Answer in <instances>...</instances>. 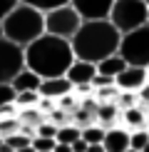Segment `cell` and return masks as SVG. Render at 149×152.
Listing matches in <instances>:
<instances>
[{
	"mask_svg": "<svg viewBox=\"0 0 149 152\" xmlns=\"http://www.w3.org/2000/svg\"><path fill=\"white\" fill-rule=\"evenodd\" d=\"M22 58L30 72H35L40 80H47V77H62L67 67L72 65L74 55L67 40L42 33L27 48H22Z\"/></svg>",
	"mask_w": 149,
	"mask_h": 152,
	"instance_id": "obj_1",
	"label": "cell"
},
{
	"mask_svg": "<svg viewBox=\"0 0 149 152\" xmlns=\"http://www.w3.org/2000/svg\"><path fill=\"white\" fill-rule=\"evenodd\" d=\"M119 37L122 35L114 30V25L109 20H85L80 25V30L74 33V37L70 40V48L77 60L97 65L99 60L117 53Z\"/></svg>",
	"mask_w": 149,
	"mask_h": 152,
	"instance_id": "obj_2",
	"label": "cell"
},
{
	"mask_svg": "<svg viewBox=\"0 0 149 152\" xmlns=\"http://www.w3.org/2000/svg\"><path fill=\"white\" fill-rule=\"evenodd\" d=\"M0 28H3L5 40H10L17 48H27L33 40H37V37L45 33V15L40 10L25 5V3H17L0 20Z\"/></svg>",
	"mask_w": 149,
	"mask_h": 152,
	"instance_id": "obj_3",
	"label": "cell"
},
{
	"mask_svg": "<svg viewBox=\"0 0 149 152\" xmlns=\"http://www.w3.org/2000/svg\"><path fill=\"white\" fill-rule=\"evenodd\" d=\"M147 0H114L107 20L114 25L119 35L147 25Z\"/></svg>",
	"mask_w": 149,
	"mask_h": 152,
	"instance_id": "obj_4",
	"label": "cell"
},
{
	"mask_svg": "<svg viewBox=\"0 0 149 152\" xmlns=\"http://www.w3.org/2000/svg\"><path fill=\"white\" fill-rule=\"evenodd\" d=\"M117 55L134 67H147L149 65V23L142 28L132 30V33H124L119 37V48Z\"/></svg>",
	"mask_w": 149,
	"mask_h": 152,
	"instance_id": "obj_5",
	"label": "cell"
},
{
	"mask_svg": "<svg viewBox=\"0 0 149 152\" xmlns=\"http://www.w3.org/2000/svg\"><path fill=\"white\" fill-rule=\"evenodd\" d=\"M42 15H45V33L60 37V40H67V42L74 37V33L82 25V18L74 12V8L70 3L60 5V8H52L47 12H42Z\"/></svg>",
	"mask_w": 149,
	"mask_h": 152,
	"instance_id": "obj_6",
	"label": "cell"
},
{
	"mask_svg": "<svg viewBox=\"0 0 149 152\" xmlns=\"http://www.w3.org/2000/svg\"><path fill=\"white\" fill-rule=\"evenodd\" d=\"M25 67V58H22V48L12 45L10 40L0 37V82H8L15 77Z\"/></svg>",
	"mask_w": 149,
	"mask_h": 152,
	"instance_id": "obj_7",
	"label": "cell"
},
{
	"mask_svg": "<svg viewBox=\"0 0 149 152\" xmlns=\"http://www.w3.org/2000/svg\"><path fill=\"white\" fill-rule=\"evenodd\" d=\"M112 3L114 0H70L74 12L82 18V23L85 20H107Z\"/></svg>",
	"mask_w": 149,
	"mask_h": 152,
	"instance_id": "obj_8",
	"label": "cell"
},
{
	"mask_svg": "<svg viewBox=\"0 0 149 152\" xmlns=\"http://www.w3.org/2000/svg\"><path fill=\"white\" fill-rule=\"evenodd\" d=\"M147 80H149V77H147V67L127 65V67H124V70L114 77V87H117L119 92H137Z\"/></svg>",
	"mask_w": 149,
	"mask_h": 152,
	"instance_id": "obj_9",
	"label": "cell"
},
{
	"mask_svg": "<svg viewBox=\"0 0 149 152\" xmlns=\"http://www.w3.org/2000/svg\"><path fill=\"white\" fill-rule=\"evenodd\" d=\"M97 75V67L92 62H85V60H72V65L67 67L65 72V80L70 82L72 87H80V85H92V77Z\"/></svg>",
	"mask_w": 149,
	"mask_h": 152,
	"instance_id": "obj_10",
	"label": "cell"
},
{
	"mask_svg": "<svg viewBox=\"0 0 149 152\" xmlns=\"http://www.w3.org/2000/svg\"><path fill=\"white\" fill-rule=\"evenodd\" d=\"M149 125V115L144 107L139 105H132L127 110H119V127H124L127 132H139V130H147Z\"/></svg>",
	"mask_w": 149,
	"mask_h": 152,
	"instance_id": "obj_11",
	"label": "cell"
},
{
	"mask_svg": "<svg viewBox=\"0 0 149 152\" xmlns=\"http://www.w3.org/2000/svg\"><path fill=\"white\" fill-rule=\"evenodd\" d=\"M72 92V85L65 80V75L62 77H47L40 82V87H37V95L40 97H47V100H55L57 102L60 97H65V95Z\"/></svg>",
	"mask_w": 149,
	"mask_h": 152,
	"instance_id": "obj_12",
	"label": "cell"
},
{
	"mask_svg": "<svg viewBox=\"0 0 149 152\" xmlns=\"http://www.w3.org/2000/svg\"><path fill=\"white\" fill-rule=\"evenodd\" d=\"M104 152H127L129 150V132L114 125V127L104 130V140H102Z\"/></svg>",
	"mask_w": 149,
	"mask_h": 152,
	"instance_id": "obj_13",
	"label": "cell"
},
{
	"mask_svg": "<svg viewBox=\"0 0 149 152\" xmlns=\"http://www.w3.org/2000/svg\"><path fill=\"white\" fill-rule=\"evenodd\" d=\"M40 82L42 80L37 77L35 72H30L27 67H22V70L10 80V87H12V92H37Z\"/></svg>",
	"mask_w": 149,
	"mask_h": 152,
	"instance_id": "obj_14",
	"label": "cell"
},
{
	"mask_svg": "<svg viewBox=\"0 0 149 152\" xmlns=\"http://www.w3.org/2000/svg\"><path fill=\"white\" fill-rule=\"evenodd\" d=\"M97 125H102L104 130L119 125V107L114 102H99V107H97Z\"/></svg>",
	"mask_w": 149,
	"mask_h": 152,
	"instance_id": "obj_15",
	"label": "cell"
},
{
	"mask_svg": "<svg viewBox=\"0 0 149 152\" xmlns=\"http://www.w3.org/2000/svg\"><path fill=\"white\" fill-rule=\"evenodd\" d=\"M97 72L99 75H107V77H112V80H114L117 77V75H119L122 70H124V67H127V62H124L122 58H119V55H109V58H104V60H99L97 62Z\"/></svg>",
	"mask_w": 149,
	"mask_h": 152,
	"instance_id": "obj_16",
	"label": "cell"
},
{
	"mask_svg": "<svg viewBox=\"0 0 149 152\" xmlns=\"http://www.w3.org/2000/svg\"><path fill=\"white\" fill-rule=\"evenodd\" d=\"M80 135H82V127L80 125H60L57 132H55V142H62V145H72L74 140H80Z\"/></svg>",
	"mask_w": 149,
	"mask_h": 152,
	"instance_id": "obj_17",
	"label": "cell"
},
{
	"mask_svg": "<svg viewBox=\"0 0 149 152\" xmlns=\"http://www.w3.org/2000/svg\"><path fill=\"white\" fill-rule=\"evenodd\" d=\"M82 140L87 142V145H102V140H104V127L102 125H97V122H90V125H85L82 127Z\"/></svg>",
	"mask_w": 149,
	"mask_h": 152,
	"instance_id": "obj_18",
	"label": "cell"
},
{
	"mask_svg": "<svg viewBox=\"0 0 149 152\" xmlns=\"http://www.w3.org/2000/svg\"><path fill=\"white\" fill-rule=\"evenodd\" d=\"M37 102H40V95L37 92H15V100H12V105H15L17 110L37 107Z\"/></svg>",
	"mask_w": 149,
	"mask_h": 152,
	"instance_id": "obj_19",
	"label": "cell"
},
{
	"mask_svg": "<svg viewBox=\"0 0 149 152\" xmlns=\"http://www.w3.org/2000/svg\"><path fill=\"white\" fill-rule=\"evenodd\" d=\"M20 3L30 5V8H35V10H40V12H47V10H52V8L67 5L70 0H20Z\"/></svg>",
	"mask_w": 149,
	"mask_h": 152,
	"instance_id": "obj_20",
	"label": "cell"
},
{
	"mask_svg": "<svg viewBox=\"0 0 149 152\" xmlns=\"http://www.w3.org/2000/svg\"><path fill=\"white\" fill-rule=\"evenodd\" d=\"M5 145H8V147L15 152V150H20V147H27L30 142H33V137H27V135H22V132H12V135H8L3 140Z\"/></svg>",
	"mask_w": 149,
	"mask_h": 152,
	"instance_id": "obj_21",
	"label": "cell"
},
{
	"mask_svg": "<svg viewBox=\"0 0 149 152\" xmlns=\"http://www.w3.org/2000/svg\"><path fill=\"white\" fill-rule=\"evenodd\" d=\"M149 142V135L147 130H139V132H129V150H137L142 152V147Z\"/></svg>",
	"mask_w": 149,
	"mask_h": 152,
	"instance_id": "obj_22",
	"label": "cell"
},
{
	"mask_svg": "<svg viewBox=\"0 0 149 152\" xmlns=\"http://www.w3.org/2000/svg\"><path fill=\"white\" fill-rule=\"evenodd\" d=\"M30 145H33V150H35V152H52L55 140H52V137H37V135H35Z\"/></svg>",
	"mask_w": 149,
	"mask_h": 152,
	"instance_id": "obj_23",
	"label": "cell"
},
{
	"mask_svg": "<svg viewBox=\"0 0 149 152\" xmlns=\"http://www.w3.org/2000/svg\"><path fill=\"white\" fill-rule=\"evenodd\" d=\"M55 132H57V125H52L50 120H42V122L35 127V135L37 137H52V140H55Z\"/></svg>",
	"mask_w": 149,
	"mask_h": 152,
	"instance_id": "obj_24",
	"label": "cell"
},
{
	"mask_svg": "<svg viewBox=\"0 0 149 152\" xmlns=\"http://www.w3.org/2000/svg\"><path fill=\"white\" fill-rule=\"evenodd\" d=\"M134 97H137V105H139V107H144V110H149V80H147L144 85H142L139 90L134 92Z\"/></svg>",
	"mask_w": 149,
	"mask_h": 152,
	"instance_id": "obj_25",
	"label": "cell"
},
{
	"mask_svg": "<svg viewBox=\"0 0 149 152\" xmlns=\"http://www.w3.org/2000/svg\"><path fill=\"white\" fill-rule=\"evenodd\" d=\"M12 100H15V92H12V87L8 82H0V107L3 105H10Z\"/></svg>",
	"mask_w": 149,
	"mask_h": 152,
	"instance_id": "obj_26",
	"label": "cell"
},
{
	"mask_svg": "<svg viewBox=\"0 0 149 152\" xmlns=\"http://www.w3.org/2000/svg\"><path fill=\"white\" fill-rule=\"evenodd\" d=\"M17 3H20V0H0V20H3V18L8 15V12L15 8Z\"/></svg>",
	"mask_w": 149,
	"mask_h": 152,
	"instance_id": "obj_27",
	"label": "cell"
},
{
	"mask_svg": "<svg viewBox=\"0 0 149 152\" xmlns=\"http://www.w3.org/2000/svg\"><path fill=\"white\" fill-rule=\"evenodd\" d=\"M70 147H72V152H87V142L82 140V137H80V140H74Z\"/></svg>",
	"mask_w": 149,
	"mask_h": 152,
	"instance_id": "obj_28",
	"label": "cell"
},
{
	"mask_svg": "<svg viewBox=\"0 0 149 152\" xmlns=\"http://www.w3.org/2000/svg\"><path fill=\"white\" fill-rule=\"evenodd\" d=\"M87 152H104L102 145H87Z\"/></svg>",
	"mask_w": 149,
	"mask_h": 152,
	"instance_id": "obj_29",
	"label": "cell"
},
{
	"mask_svg": "<svg viewBox=\"0 0 149 152\" xmlns=\"http://www.w3.org/2000/svg\"><path fill=\"white\" fill-rule=\"evenodd\" d=\"M15 152H35V150H33V145H27V147H20V150H15Z\"/></svg>",
	"mask_w": 149,
	"mask_h": 152,
	"instance_id": "obj_30",
	"label": "cell"
},
{
	"mask_svg": "<svg viewBox=\"0 0 149 152\" xmlns=\"http://www.w3.org/2000/svg\"><path fill=\"white\" fill-rule=\"evenodd\" d=\"M142 152H149V142H147V145H144V147H142Z\"/></svg>",
	"mask_w": 149,
	"mask_h": 152,
	"instance_id": "obj_31",
	"label": "cell"
},
{
	"mask_svg": "<svg viewBox=\"0 0 149 152\" xmlns=\"http://www.w3.org/2000/svg\"><path fill=\"white\" fill-rule=\"evenodd\" d=\"M147 15H149V3H147ZM147 23H149V18H147Z\"/></svg>",
	"mask_w": 149,
	"mask_h": 152,
	"instance_id": "obj_32",
	"label": "cell"
},
{
	"mask_svg": "<svg viewBox=\"0 0 149 152\" xmlns=\"http://www.w3.org/2000/svg\"><path fill=\"white\" fill-rule=\"evenodd\" d=\"M147 77H149V65H147Z\"/></svg>",
	"mask_w": 149,
	"mask_h": 152,
	"instance_id": "obj_33",
	"label": "cell"
},
{
	"mask_svg": "<svg viewBox=\"0 0 149 152\" xmlns=\"http://www.w3.org/2000/svg\"><path fill=\"white\" fill-rule=\"evenodd\" d=\"M0 37H3V28H0Z\"/></svg>",
	"mask_w": 149,
	"mask_h": 152,
	"instance_id": "obj_34",
	"label": "cell"
},
{
	"mask_svg": "<svg viewBox=\"0 0 149 152\" xmlns=\"http://www.w3.org/2000/svg\"><path fill=\"white\" fill-rule=\"evenodd\" d=\"M147 135H149V125H147Z\"/></svg>",
	"mask_w": 149,
	"mask_h": 152,
	"instance_id": "obj_35",
	"label": "cell"
},
{
	"mask_svg": "<svg viewBox=\"0 0 149 152\" xmlns=\"http://www.w3.org/2000/svg\"><path fill=\"white\" fill-rule=\"evenodd\" d=\"M127 152H137V150H127Z\"/></svg>",
	"mask_w": 149,
	"mask_h": 152,
	"instance_id": "obj_36",
	"label": "cell"
},
{
	"mask_svg": "<svg viewBox=\"0 0 149 152\" xmlns=\"http://www.w3.org/2000/svg\"><path fill=\"white\" fill-rule=\"evenodd\" d=\"M147 115H149V110H147Z\"/></svg>",
	"mask_w": 149,
	"mask_h": 152,
	"instance_id": "obj_37",
	"label": "cell"
},
{
	"mask_svg": "<svg viewBox=\"0 0 149 152\" xmlns=\"http://www.w3.org/2000/svg\"><path fill=\"white\" fill-rule=\"evenodd\" d=\"M147 3H149V0H147Z\"/></svg>",
	"mask_w": 149,
	"mask_h": 152,
	"instance_id": "obj_38",
	"label": "cell"
}]
</instances>
